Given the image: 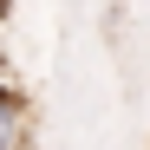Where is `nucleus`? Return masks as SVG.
Masks as SVG:
<instances>
[{
    "label": "nucleus",
    "mask_w": 150,
    "mask_h": 150,
    "mask_svg": "<svg viewBox=\"0 0 150 150\" xmlns=\"http://www.w3.org/2000/svg\"><path fill=\"white\" fill-rule=\"evenodd\" d=\"M0 150H26V98H20V85H7V98H0Z\"/></svg>",
    "instance_id": "obj_1"
}]
</instances>
